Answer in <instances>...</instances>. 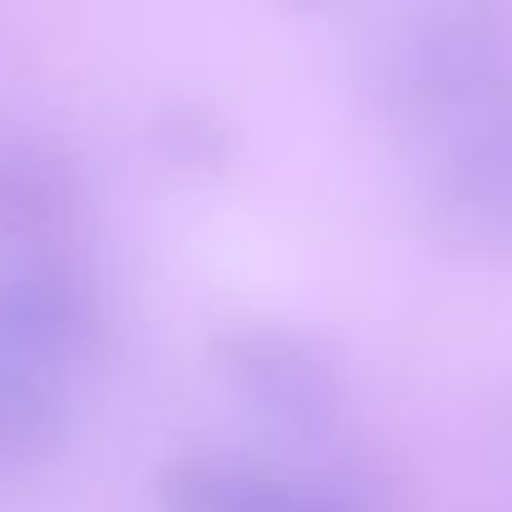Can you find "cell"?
Returning a JSON list of instances; mask_svg holds the SVG:
<instances>
[{"label": "cell", "instance_id": "4", "mask_svg": "<svg viewBox=\"0 0 512 512\" xmlns=\"http://www.w3.org/2000/svg\"><path fill=\"white\" fill-rule=\"evenodd\" d=\"M156 502L166 512H362L347 492L262 457L191 447L161 462Z\"/></svg>", "mask_w": 512, "mask_h": 512}, {"label": "cell", "instance_id": "6", "mask_svg": "<svg viewBox=\"0 0 512 512\" xmlns=\"http://www.w3.org/2000/svg\"><path fill=\"white\" fill-rule=\"evenodd\" d=\"M442 206L472 231H512V96L452 136Z\"/></svg>", "mask_w": 512, "mask_h": 512}, {"label": "cell", "instance_id": "7", "mask_svg": "<svg viewBox=\"0 0 512 512\" xmlns=\"http://www.w3.org/2000/svg\"><path fill=\"white\" fill-rule=\"evenodd\" d=\"M66 442V402L56 382L0 367V472L46 462Z\"/></svg>", "mask_w": 512, "mask_h": 512}, {"label": "cell", "instance_id": "2", "mask_svg": "<svg viewBox=\"0 0 512 512\" xmlns=\"http://www.w3.org/2000/svg\"><path fill=\"white\" fill-rule=\"evenodd\" d=\"M211 367L231 397L282 437L327 442L347 417V382L332 352L287 322H231L211 337Z\"/></svg>", "mask_w": 512, "mask_h": 512}, {"label": "cell", "instance_id": "3", "mask_svg": "<svg viewBox=\"0 0 512 512\" xmlns=\"http://www.w3.org/2000/svg\"><path fill=\"white\" fill-rule=\"evenodd\" d=\"M96 282L61 251L0 256V367L56 382L101 347Z\"/></svg>", "mask_w": 512, "mask_h": 512}, {"label": "cell", "instance_id": "1", "mask_svg": "<svg viewBox=\"0 0 512 512\" xmlns=\"http://www.w3.org/2000/svg\"><path fill=\"white\" fill-rule=\"evenodd\" d=\"M372 91L392 121L457 136L512 96V46L487 16H417L382 41Z\"/></svg>", "mask_w": 512, "mask_h": 512}, {"label": "cell", "instance_id": "8", "mask_svg": "<svg viewBox=\"0 0 512 512\" xmlns=\"http://www.w3.org/2000/svg\"><path fill=\"white\" fill-rule=\"evenodd\" d=\"M156 126H161V141H166V151H171L176 161L211 166V161H226V151H231L226 126H221L216 116H206L201 106H176V111H166Z\"/></svg>", "mask_w": 512, "mask_h": 512}, {"label": "cell", "instance_id": "5", "mask_svg": "<svg viewBox=\"0 0 512 512\" xmlns=\"http://www.w3.org/2000/svg\"><path fill=\"white\" fill-rule=\"evenodd\" d=\"M81 211L86 181L66 151L41 141H0V256L56 251Z\"/></svg>", "mask_w": 512, "mask_h": 512}]
</instances>
